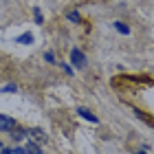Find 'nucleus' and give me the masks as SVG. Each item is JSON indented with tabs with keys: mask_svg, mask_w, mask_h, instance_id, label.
I'll list each match as a JSON object with an SVG mask.
<instances>
[{
	"mask_svg": "<svg viewBox=\"0 0 154 154\" xmlns=\"http://www.w3.org/2000/svg\"><path fill=\"white\" fill-rule=\"evenodd\" d=\"M26 134L31 137V141H35V143H44L46 141V134H44V130H40V128H33V130H29Z\"/></svg>",
	"mask_w": 154,
	"mask_h": 154,
	"instance_id": "obj_2",
	"label": "nucleus"
},
{
	"mask_svg": "<svg viewBox=\"0 0 154 154\" xmlns=\"http://www.w3.org/2000/svg\"><path fill=\"white\" fill-rule=\"evenodd\" d=\"M0 90H2V93H16V90H18V86H16V84H9V86H2Z\"/></svg>",
	"mask_w": 154,
	"mask_h": 154,
	"instance_id": "obj_8",
	"label": "nucleus"
},
{
	"mask_svg": "<svg viewBox=\"0 0 154 154\" xmlns=\"http://www.w3.org/2000/svg\"><path fill=\"white\" fill-rule=\"evenodd\" d=\"M71 64H75L77 68H84V66H86V55H84V51L73 48V51H71Z\"/></svg>",
	"mask_w": 154,
	"mask_h": 154,
	"instance_id": "obj_1",
	"label": "nucleus"
},
{
	"mask_svg": "<svg viewBox=\"0 0 154 154\" xmlns=\"http://www.w3.org/2000/svg\"><path fill=\"white\" fill-rule=\"evenodd\" d=\"M9 154H26V150L24 148H13V150H9Z\"/></svg>",
	"mask_w": 154,
	"mask_h": 154,
	"instance_id": "obj_11",
	"label": "nucleus"
},
{
	"mask_svg": "<svg viewBox=\"0 0 154 154\" xmlns=\"http://www.w3.org/2000/svg\"><path fill=\"white\" fill-rule=\"evenodd\" d=\"M62 68H64V71H66V75H73V68L68 66V64H62Z\"/></svg>",
	"mask_w": 154,
	"mask_h": 154,
	"instance_id": "obj_12",
	"label": "nucleus"
},
{
	"mask_svg": "<svg viewBox=\"0 0 154 154\" xmlns=\"http://www.w3.org/2000/svg\"><path fill=\"white\" fill-rule=\"evenodd\" d=\"M68 20H71V22H79V13L71 11V13H68Z\"/></svg>",
	"mask_w": 154,
	"mask_h": 154,
	"instance_id": "obj_10",
	"label": "nucleus"
},
{
	"mask_svg": "<svg viewBox=\"0 0 154 154\" xmlns=\"http://www.w3.org/2000/svg\"><path fill=\"white\" fill-rule=\"evenodd\" d=\"M33 18H35L38 24H42V20H44V18H42V13H40V9H33Z\"/></svg>",
	"mask_w": 154,
	"mask_h": 154,
	"instance_id": "obj_9",
	"label": "nucleus"
},
{
	"mask_svg": "<svg viewBox=\"0 0 154 154\" xmlns=\"http://www.w3.org/2000/svg\"><path fill=\"white\" fill-rule=\"evenodd\" d=\"M134 154H145V152H143V150H139V152H134Z\"/></svg>",
	"mask_w": 154,
	"mask_h": 154,
	"instance_id": "obj_15",
	"label": "nucleus"
},
{
	"mask_svg": "<svg viewBox=\"0 0 154 154\" xmlns=\"http://www.w3.org/2000/svg\"><path fill=\"white\" fill-rule=\"evenodd\" d=\"M77 115L84 117V119H86V121H90V123H99V119L90 112V110H86V108H77Z\"/></svg>",
	"mask_w": 154,
	"mask_h": 154,
	"instance_id": "obj_4",
	"label": "nucleus"
},
{
	"mask_svg": "<svg viewBox=\"0 0 154 154\" xmlns=\"http://www.w3.org/2000/svg\"><path fill=\"white\" fill-rule=\"evenodd\" d=\"M115 29H117L119 33H123V35H130V26H128V24H123V22H119V20L115 22Z\"/></svg>",
	"mask_w": 154,
	"mask_h": 154,
	"instance_id": "obj_6",
	"label": "nucleus"
},
{
	"mask_svg": "<svg viewBox=\"0 0 154 154\" xmlns=\"http://www.w3.org/2000/svg\"><path fill=\"white\" fill-rule=\"evenodd\" d=\"M16 128V121H13V117H7V115H0V130H13Z\"/></svg>",
	"mask_w": 154,
	"mask_h": 154,
	"instance_id": "obj_3",
	"label": "nucleus"
},
{
	"mask_svg": "<svg viewBox=\"0 0 154 154\" xmlns=\"http://www.w3.org/2000/svg\"><path fill=\"white\" fill-rule=\"evenodd\" d=\"M24 150H26V154H44V152H42V148H40L35 141H29V143L24 145Z\"/></svg>",
	"mask_w": 154,
	"mask_h": 154,
	"instance_id": "obj_5",
	"label": "nucleus"
},
{
	"mask_svg": "<svg viewBox=\"0 0 154 154\" xmlns=\"http://www.w3.org/2000/svg\"><path fill=\"white\" fill-rule=\"evenodd\" d=\"M0 154H9V150L5 148V143H0Z\"/></svg>",
	"mask_w": 154,
	"mask_h": 154,
	"instance_id": "obj_14",
	"label": "nucleus"
},
{
	"mask_svg": "<svg viewBox=\"0 0 154 154\" xmlns=\"http://www.w3.org/2000/svg\"><path fill=\"white\" fill-rule=\"evenodd\" d=\"M16 42H18V44H33V35H31V33H24V35L16 38Z\"/></svg>",
	"mask_w": 154,
	"mask_h": 154,
	"instance_id": "obj_7",
	"label": "nucleus"
},
{
	"mask_svg": "<svg viewBox=\"0 0 154 154\" xmlns=\"http://www.w3.org/2000/svg\"><path fill=\"white\" fill-rule=\"evenodd\" d=\"M44 57H46V62H51V64H53V62H55V57H53V53H46V55H44Z\"/></svg>",
	"mask_w": 154,
	"mask_h": 154,
	"instance_id": "obj_13",
	"label": "nucleus"
}]
</instances>
